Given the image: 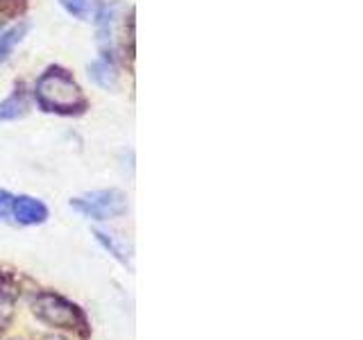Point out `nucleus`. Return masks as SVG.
Masks as SVG:
<instances>
[{
  "label": "nucleus",
  "instance_id": "nucleus-6",
  "mask_svg": "<svg viewBox=\"0 0 363 340\" xmlns=\"http://www.w3.org/2000/svg\"><path fill=\"white\" fill-rule=\"evenodd\" d=\"M23 113H26V98L21 94H14L0 102V120H14Z\"/></svg>",
  "mask_w": 363,
  "mask_h": 340
},
{
  "label": "nucleus",
  "instance_id": "nucleus-8",
  "mask_svg": "<svg viewBox=\"0 0 363 340\" xmlns=\"http://www.w3.org/2000/svg\"><path fill=\"white\" fill-rule=\"evenodd\" d=\"M26 32V26H21V28H14V30H9L5 32L3 37H0V62L5 60V57L9 55V50L14 48L16 41L21 39V34Z\"/></svg>",
  "mask_w": 363,
  "mask_h": 340
},
{
  "label": "nucleus",
  "instance_id": "nucleus-4",
  "mask_svg": "<svg viewBox=\"0 0 363 340\" xmlns=\"http://www.w3.org/2000/svg\"><path fill=\"white\" fill-rule=\"evenodd\" d=\"M11 215L21 225H43L48 220V207L30 196H18L14 198V207H11Z\"/></svg>",
  "mask_w": 363,
  "mask_h": 340
},
{
  "label": "nucleus",
  "instance_id": "nucleus-9",
  "mask_svg": "<svg viewBox=\"0 0 363 340\" xmlns=\"http://www.w3.org/2000/svg\"><path fill=\"white\" fill-rule=\"evenodd\" d=\"M96 236H98V241L105 245V249H109V254L111 256H116L121 264H128V259H125V254H123V249L116 245V241L109 236V234H105V232H96Z\"/></svg>",
  "mask_w": 363,
  "mask_h": 340
},
{
  "label": "nucleus",
  "instance_id": "nucleus-12",
  "mask_svg": "<svg viewBox=\"0 0 363 340\" xmlns=\"http://www.w3.org/2000/svg\"><path fill=\"white\" fill-rule=\"evenodd\" d=\"M0 295H3V290H0Z\"/></svg>",
  "mask_w": 363,
  "mask_h": 340
},
{
  "label": "nucleus",
  "instance_id": "nucleus-10",
  "mask_svg": "<svg viewBox=\"0 0 363 340\" xmlns=\"http://www.w3.org/2000/svg\"><path fill=\"white\" fill-rule=\"evenodd\" d=\"M11 207H14V198L7 191L0 188V220H7L11 215Z\"/></svg>",
  "mask_w": 363,
  "mask_h": 340
},
{
  "label": "nucleus",
  "instance_id": "nucleus-5",
  "mask_svg": "<svg viewBox=\"0 0 363 340\" xmlns=\"http://www.w3.org/2000/svg\"><path fill=\"white\" fill-rule=\"evenodd\" d=\"M91 77H94V82L102 89H116V82H118V73H116V66H113L109 60H98L91 64Z\"/></svg>",
  "mask_w": 363,
  "mask_h": 340
},
{
  "label": "nucleus",
  "instance_id": "nucleus-2",
  "mask_svg": "<svg viewBox=\"0 0 363 340\" xmlns=\"http://www.w3.org/2000/svg\"><path fill=\"white\" fill-rule=\"evenodd\" d=\"M32 311L41 322L57 329H77V332H84L86 327L82 311L73 302H68L57 293H39L32 300Z\"/></svg>",
  "mask_w": 363,
  "mask_h": 340
},
{
  "label": "nucleus",
  "instance_id": "nucleus-7",
  "mask_svg": "<svg viewBox=\"0 0 363 340\" xmlns=\"http://www.w3.org/2000/svg\"><path fill=\"white\" fill-rule=\"evenodd\" d=\"M60 3L64 5V9L68 11V14H73L82 21H89L96 11L94 0H60Z\"/></svg>",
  "mask_w": 363,
  "mask_h": 340
},
{
  "label": "nucleus",
  "instance_id": "nucleus-1",
  "mask_svg": "<svg viewBox=\"0 0 363 340\" xmlns=\"http://www.w3.org/2000/svg\"><path fill=\"white\" fill-rule=\"evenodd\" d=\"M37 98L43 109L62 111V113L77 111L84 105V96L79 86L64 71H57V68H50L48 73H43L39 77Z\"/></svg>",
  "mask_w": 363,
  "mask_h": 340
},
{
  "label": "nucleus",
  "instance_id": "nucleus-11",
  "mask_svg": "<svg viewBox=\"0 0 363 340\" xmlns=\"http://www.w3.org/2000/svg\"><path fill=\"white\" fill-rule=\"evenodd\" d=\"M43 340H66V338H62V336H45Z\"/></svg>",
  "mask_w": 363,
  "mask_h": 340
},
{
  "label": "nucleus",
  "instance_id": "nucleus-3",
  "mask_svg": "<svg viewBox=\"0 0 363 340\" xmlns=\"http://www.w3.org/2000/svg\"><path fill=\"white\" fill-rule=\"evenodd\" d=\"M71 207L91 220H109L128 211V198H125V193L116 188L94 191L82 198H73Z\"/></svg>",
  "mask_w": 363,
  "mask_h": 340
}]
</instances>
